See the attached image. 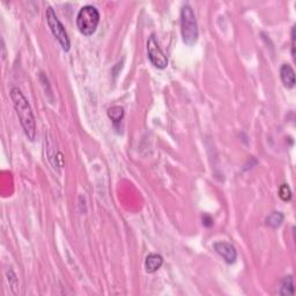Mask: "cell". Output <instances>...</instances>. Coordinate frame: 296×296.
I'll return each instance as SVG.
<instances>
[{"mask_svg":"<svg viewBox=\"0 0 296 296\" xmlns=\"http://www.w3.org/2000/svg\"><path fill=\"white\" fill-rule=\"evenodd\" d=\"M11 98L13 104H14V109L17 111L19 120L23 127L24 135L30 141H34L36 138V122H35L30 104L28 103V100L19 88H12Z\"/></svg>","mask_w":296,"mask_h":296,"instance_id":"6da1fadb","label":"cell"},{"mask_svg":"<svg viewBox=\"0 0 296 296\" xmlns=\"http://www.w3.org/2000/svg\"><path fill=\"white\" fill-rule=\"evenodd\" d=\"M181 33H182L183 42L187 46H195L198 41V22H197L195 12L189 5L183 6L181 11Z\"/></svg>","mask_w":296,"mask_h":296,"instance_id":"7a4b0ae2","label":"cell"},{"mask_svg":"<svg viewBox=\"0 0 296 296\" xmlns=\"http://www.w3.org/2000/svg\"><path fill=\"white\" fill-rule=\"evenodd\" d=\"M100 23V12L95 6L86 5L81 7L76 17L78 29L85 36H91Z\"/></svg>","mask_w":296,"mask_h":296,"instance_id":"3957f363","label":"cell"},{"mask_svg":"<svg viewBox=\"0 0 296 296\" xmlns=\"http://www.w3.org/2000/svg\"><path fill=\"white\" fill-rule=\"evenodd\" d=\"M46 17L51 33H52L53 36L57 38V41L59 42L60 46L63 47V50L65 51V52H68V51H69V49H71V42H69L68 35L66 33L65 28H64L63 23L60 22L58 17L56 15V13L53 11L52 7L46 8Z\"/></svg>","mask_w":296,"mask_h":296,"instance_id":"277c9868","label":"cell"},{"mask_svg":"<svg viewBox=\"0 0 296 296\" xmlns=\"http://www.w3.org/2000/svg\"><path fill=\"white\" fill-rule=\"evenodd\" d=\"M147 55L149 62L157 68L163 69L168 66V58L159 46V42L154 34L149 36L147 41Z\"/></svg>","mask_w":296,"mask_h":296,"instance_id":"5b68a950","label":"cell"},{"mask_svg":"<svg viewBox=\"0 0 296 296\" xmlns=\"http://www.w3.org/2000/svg\"><path fill=\"white\" fill-rule=\"evenodd\" d=\"M214 250L220 254L227 264H234L237 259V251L233 244L228 242H216L214 243Z\"/></svg>","mask_w":296,"mask_h":296,"instance_id":"8992f818","label":"cell"},{"mask_svg":"<svg viewBox=\"0 0 296 296\" xmlns=\"http://www.w3.org/2000/svg\"><path fill=\"white\" fill-rule=\"evenodd\" d=\"M280 78L286 88L292 89L295 86V72L288 64H284L280 68Z\"/></svg>","mask_w":296,"mask_h":296,"instance_id":"52a82bcc","label":"cell"},{"mask_svg":"<svg viewBox=\"0 0 296 296\" xmlns=\"http://www.w3.org/2000/svg\"><path fill=\"white\" fill-rule=\"evenodd\" d=\"M162 264H163V258L162 256L158 253L148 254L147 258L145 260V269L147 273H154L159 269H161Z\"/></svg>","mask_w":296,"mask_h":296,"instance_id":"ba28073f","label":"cell"},{"mask_svg":"<svg viewBox=\"0 0 296 296\" xmlns=\"http://www.w3.org/2000/svg\"><path fill=\"white\" fill-rule=\"evenodd\" d=\"M284 219H285V216L281 212H272L271 214L266 218L265 224H266V226H269V227L275 229V228H279L280 226L282 225Z\"/></svg>","mask_w":296,"mask_h":296,"instance_id":"9c48e42d","label":"cell"},{"mask_svg":"<svg viewBox=\"0 0 296 296\" xmlns=\"http://www.w3.org/2000/svg\"><path fill=\"white\" fill-rule=\"evenodd\" d=\"M279 294L282 295V296L294 295V282H293V276L292 275L285 276L284 280H282Z\"/></svg>","mask_w":296,"mask_h":296,"instance_id":"30bf717a","label":"cell"},{"mask_svg":"<svg viewBox=\"0 0 296 296\" xmlns=\"http://www.w3.org/2000/svg\"><path fill=\"white\" fill-rule=\"evenodd\" d=\"M108 116H109V118L113 120L114 124L119 123L124 117V109L122 107L118 106L110 108V109L108 110Z\"/></svg>","mask_w":296,"mask_h":296,"instance_id":"8fae6325","label":"cell"},{"mask_svg":"<svg viewBox=\"0 0 296 296\" xmlns=\"http://www.w3.org/2000/svg\"><path fill=\"white\" fill-rule=\"evenodd\" d=\"M279 197L284 202H289L292 199V191L287 184H282L279 189Z\"/></svg>","mask_w":296,"mask_h":296,"instance_id":"7c38bea8","label":"cell"},{"mask_svg":"<svg viewBox=\"0 0 296 296\" xmlns=\"http://www.w3.org/2000/svg\"><path fill=\"white\" fill-rule=\"evenodd\" d=\"M292 55L293 58L295 57V25L292 29Z\"/></svg>","mask_w":296,"mask_h":296,"instance_id":"4fadbf2b","label":"cell"}]
</instances>
